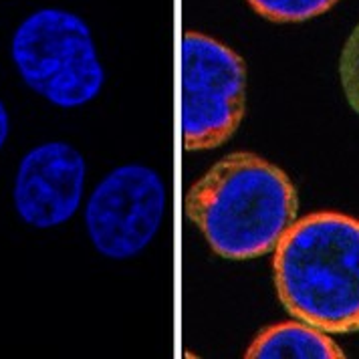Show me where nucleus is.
Here are the masks:
<instances>
[{
	"mask_svg": "<svg viewBox=\"0 0 359 359\" xmlns=\"http://www.w3.org/2000/svg\"><path fill=\"white\" fill-rule=\"evenodd\" d=\"M293 182L264 158L234 151L216 162L186 194V214L214 252L246 261L275 250L297 220Z\"/></svg>",
	"mask_w": 359,
	"mask_h": 359,
	"instance_id": "1",
	"label": "nucleus"
},
{
	"mask_svg": "<svg viewBox=\"0 0 359 359\" xmlns=\"http://www.w3.org/2000/svg\"><path fill=\"white\" fill-rule=\"evenodd\" d=\"M275 287L294 319L331 335L359 331V220L313 212L275 246Z\"/></svg>",
	"mask_w": 359,
	"mask_h": 359,
	"instance_id": "2",
	"label": "nucleus"
},
{
	"mask_svg": "<svg viewBox=\"0 0 359 359\" xmlns=\"http://www.w3.org/2000/svg\"><path fill=\"white\" fill-rule=\"evenodd\" d=\"M11 50L22 81L57 107H81L103 89L105 71L91 31L69 11L41 8L29 15Z\"/></svg>",
	"mask_w": 359,
	"mask_h": 359,
	"instance_id": "3",
	"label": "nucleus"
},
{
	"mask_svg": "<svg viewBox=\"0 0 359 359\" xmlns=\"http://www.w3.org/2000/svg\"><path fill=\"white\" fill-rule=\"evenodd\" d=\"M246 105V67L202 33L182 39V135L188 151L212 149L236 133Z\"/></svg>",
	"mask_w": 359,
	"mask_h": 359,
	"instance_id": "4",
	"label": "nucleus"
},
{
	"mask_svg": "<svg viewBox=\"0 0 359 359\" xmlns=\"http://www.w3.org/2000/svg\"><path fill=\"white\" fill-rule=\"evenodd\" d=\"M165 186L156 170L128 163L109 172L91 192L85 226L99 255L126 261L140 255L160 230Z\"/></svg>",
	"mask_w": 359,
	"mask_h": 359,
	"instance_id": "5",
	"label": "nucleus"
},
{
	"mask_svg": "<svg viewBox=\"0 0 359 359\" xmlns=\"http://www.w3.org/2000/svg\"><path fill=\"white\" fill-rule=\"evenodd\" d=\"M87 165L77 147L47 142L18 163L13 200L20 220L33 229H55L79 210Z\"/></svg>",
	"mask_w": 359,
	"mask_h": 359,
	"instance_id": "6",
	"label": "nucleus"
},
{
	"mask_svg": "<svg viewBox=\"0 0 359 359\" xmlns=\"http://www.w3.org/2000/svg\"><path fill=\"white\" fill-rule=\"evenodd\" d=\"M245 355L248 359H333L345 353L325 331L297 319L266 327L255 337Z\"/></svg>",
	"mask_w": 359,
	"mask_h": 359,
	"instance_id": "7",
	"label": "nucleus"
},
{
	"mask_svg": "<svg viewBox=\"0 0 359 359\" xmlns=\"http://www.w3.org/2000/svg\"><path fill=\"white\" fill-rule=\"evenodd\" d=\"M248 6L273 22H303L325 15L339 0H246Z\"/></svg>",
	"mask_w": 359,
	"mask_h": 359,
	"instance_id": "8",
	"label": "nucleus"
},
{
	"mask_svg": "<svg viewBox=\"0 0 359 359\" xmlns=\"http://www.w3.org/2000/svg\"><path fill=\"white\" fill-rule=\"evenodd\" d=\"M339 77L347 103L359 114V25L345 41L339 59Z\"/></svg>",
	"mask_w": 359,
	"mask_h": 359,
	"instance_id": "9",
	"label": "nucleus"
},
{
	"mask_svg": "<svg viewBox=\"0 0 359 359\" xmlns=\"http://www.w3.org/2000/svg\"><path fill=\"white\" fill-rule=\"evenodd\" d=\"M8 131H11V117H8V111H6V105L0 101V149L6 144Z\"/></svg>",
	"mask_w": 359,
	"mask_h": 359,
	"instance_id": "10",
	"label": "nucleus"
}]
</instances>
